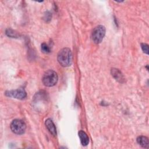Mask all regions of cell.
Segmentation results:
<instances>
[{
  "label": "cell",
  "mask_w": 149,
  "mask_h": 149,
  "mask_svg": "<svg viewBox=\"0 0 149 149\" xmlns=\"http://www.w3.org/2000/svg\"><path fill=\"white\" fill-rule=\"evenodd\" d=\"M57 59L59 63L63 67H67L70 65L72 60V53L68 48H64L61 49L58 54Z\"/></svg>",
  "instance_id": "1"
},
{
  "label": "cell",
  "mask_w": 149,
  "mask_h": 149,
  "mask_svg": "<svg viewBox=\"0 0 149 149\" xmlns=\"http://www.w3.org/2000/svg\"><path fill=\"white\" fill-rule=\"evenodd\" d=\"M58 77L57 73L53 70H48L43 74L42 81L44 86L47 87H52L58 81Z\"/></svg>",
  "instance_id": "2"
},
{
  "label": "cell",
  "mask_w": 149,
  "mask_h": 149,
  "mask_svg": "<svg viewBox=\"0 0 149 149\" xmlns=\"http://www.w3.org/2000/svg\"><path fill=\"white\" fill-rule=\"evenodd\" d=\"M105 34V28L102 25H98L95 27L91 34V38L95 44L100 43Z\"/></svg>",
  "instance_id": "3"
},
{
  "label": "cell",
  "mask_w": 149,
  "mask_h": 149,
  "mask_svg": "<svg viewBox=\"0 0 149 149\" xmlns=\"http://www.w3.org/2000/svg\"><path fill=\"white\" fill-rule=\"evenodd\" d=\"M11 130L16 134H22L24 133L26 125L25 123L20 119H15L10 123Z\"/></svg>",
  "instance_id": "4"
},
{
  "label": "cell",
  "mask_w": 149,
  "mask_h": 149,
  "mask_svg": "<svg viewBox=\"0 0 149 149\" xmlns=\"http://www.w3.org/2000/svg\"><path fill=\"white\" fill-rule=\"evenodd\" d=\"M5 95L8 97H13L15 98L23 100L27 96L26 91L23 88H19L15 90L7 91L5 92Z\"/></svg>",
  "instance_id": "5"
},
{
  "label": "cell",
  "mask_w": 149,
  "mask_h": 149,
  "mask_svg": "<svg viewBox=\"0 0 149 149\" xmlns=\"http://www.w3.org/2000/svg\"><path fill=\"white\" fill-rule=\"evenodd\" d=\"M45 126H46L47 129L50 132V133L52 134L53 136H56V127H55V124L54 123L53 121L51 119L48 118V119H46V120L45 122Z\"/></svg>",
  "instance_id": "6"
},
{
  "label": "cell",
  "mask_w": 149,
  "mask_h": 149,
  "mask_svg": "<svg viewBox=\"0 0 149 149\" xmlns=\"http://www.w3.org/2000/svg\"><path fill=\"white\" fill-rule=\"evenodd\" d=\"M111 74L113 76V77L118 81L119 82H123L124 80L123 76L122 73V72L118 69L112 68L111 69Z\"/></svg>",
  "instance_id": "7"
},
{
  "label": "cell",
  "mask_w": 149,
  "mask_h": 149,
  "mask_svg": "<svg viewBox=\"0 0 149 149\" xmlns=\"http://www.w3.org/2000/svg\"><path fill=\"white\" fill-rule=\"evenodd\" d=\"M137 142L141 147L144 148H148L149 147V141L148 139L146 136H140L137 138Z\"/></svg>",
  "instance_id": "8"
},
{
  "label": "cell",
  "mask_w": 149,
  "mask_h": 149,
  "mask_svg": "<svg viewBox=\"0 0 149 149\" xmlns=\"http://www.w3.org/2000/svg\"><path fill=\"white\" fill-rule=\"evenodd\" d=\"M79 138L80 139V141L81 144L83 146H86L89 143V138L87 134L83 130H80L78 133Z\"/></svg>",
  "instance_id": "9"
},
{
  "label": "cell",
  "mask_w": 149,
  "mask_h": 149,
  "mask_svg": "<svg viewBox=\"0 0 149 149\" xmlns=\"http://www.w3.org/2000/svg\"><path fill=\"white\" fill-rule=\"evenodd\" d=\"M41 51L44 52V53H49L51 51V49H50V48L48 47V45L45 44V43H42L41 44Z\"/></svg>",
  "instance_id": "10"
},
{
  "label": "cell",
  "mask_w": 149,
  "mask_h": 149,
  "mask_svg": "<svg viewBox=\"0 0 149 149\" xmlns=\"http://www.w3.org/2000/svg\"><path fill=\"white\" fill-rule=\"evenodd\" d=\"M141 47L143 52L148 55V45L146 43H141Z\"/></svg>",
  "instance_id": "11"
},
{
  "label": "cell",
  "mask_w": 149,
  "mask_h": 149,
  "mask_svg": "<svg viewBox=\"0 0 149 149\" xmlns=\"http://www.w3.org/2000/svg\"><path fill=\"white\" fill-rule=\"evenodd\" d=\"M51 13L48 12H47V14H45V19H46V21L48 22V21H49L51 20Z\"/></svg>",
  "instance_id": "12"
}]
</instances>
